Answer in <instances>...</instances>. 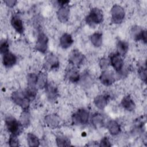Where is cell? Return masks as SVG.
Masks as SVG:
<instances>
[{
  "instance_id": "cell-1",
  "label": "cell",
  "mask_w": 147,
  "mask_h": 147,
  "mask_svg": "<svg viewBox=\"0 0 147 147\" xmlns=\"http://www.w3.org/2000/svg\"><path fill=\"white\" fill-rule=\"evenodd\" d=\"M11 96L12 100L16 105L20 106L23 110H28L30 99L28 96L25 90H16L13 92Z\"/></svg>"
},
{
  "instance_id": "cell-2",
  "label": "cell",
  "mask_w": 147,
  "mask_h": 147,
  "mask_svg": "<svg viewBox=\"0 0 147 147\" xmlns=\"http://www.w3.org/2000/svg\"><path fill=\"white\" fill-rule=\"evenodd\" d=\"M86 22L91 26L100 24L103 20V14L102 11L97 8H92L88 15L86 17Z\"/></svg>"
},
{
  "instance_id": "cell-3",
  "label": "cell",
  "mask_w": 147,
  "mask_h": 147,
  "mask_svg": "<svg viewBox=\"0 0 147 147\" xmlns=\"http://www.w3.org/2000/svg\"><path fill=\"white\" fill-rule=\"evenodd\" d=\"M111 21L114 24H120L125 18V12L123 8L119 5H114L111 9Z\"/></svg>"
},
{
  "instance_id": "cell-4",
  "label": "cell",
  "mask_w": 147,
  "mask_h": 147,
  "mask_svg": "<svg viewBox=\"0 0 147 147\" xmlns=\"http://www.w3.org/2000/svg\"><path fill=\"white\" fill-rule=\"evenodd\" d=\"M89 119V111L86 109L78 110L72 116V121L76 125H85Z\"/></svg>"
},
{
  "instance_id": "cell-5",
  "label": "cell",
  "mask_w": 147,
  "mask_h": 147,
  "mask_svg": "<svg viewBox=\"0 0 147 147\" xmlns=\"http://www.w3.org/2000/svg\"><path fill=\"white\" fill-rule=\"evenodd\" d=\"M5 125L7 130L11 133V134L17 136L20 131V123L15 118L11 116H8L5 118Z\"/></svg>"
},
{
  "instance_id": "cell-6",
  "label": "cell",
  "mask_w": 147,
  "mask_h": 147,
  "mask_svg": "<svg viewBox=\"0 0 147 147\" xmlns=\"http://www.w3.org/2000/svg\"><path fill=\"white\" fill-rule=\"evenodd\" d=\"M48 38L43 32L38 34L37 41L35 45V49L41 53H45L48 49Z\"/></svg>"
},
{
  "instance_id": "cell-7",
  "label": "cell",
  "mask_w": 147,
  "mask_h": 147,
  "mask_svg": "<svg viewBox=\"0 0 147 147\" xmlns=\"http://www.w3.org/2000/svg\"><path fill=\"white\" fill-rule=\"evenodd\" d=\"M84 60V55L77 49L72 50L69 54V62L73 65L78 66L81 65Z\"/></svg>"
},
{
  "instance_id": "cell-8",
  "label": "cell",
  "mask_w": 147,
  "mask_h": 147,
  "mask_svg": "<svg viewBox=\"0 0 147 147\" xmlns=\"http://www.w3.org/2000/svg\"><path fill=\"white\" fill-rule=\"evenodd\" d=\"M44 66L45 68L48 70L57 69L59 67V61L57 57L53 53L47 55L45 58Z\"/></svg>"
},
{
  "instance_id": "cell-9",
  "label": "cell",
  "mask_w": 147,
  "mask_h": 147,
  "mask_svg": "<svg viewBox=\"0 0 147 147\" xmlns=\"http://www.w3.org/2000/svg\"><path fill=\"white\" fill-rule=\"evenodd\" d=\"M131 34L136 41L142 40L144 42H146V32L142 28L136 25L132 27L131 29Z\"/></svg>"
},
{
  "instance_id": "cell-10",
  "label": "cell",
  "mask_w": 147,
  "mask_h": 147,
  "mask_svg": "<svg viewBox=\"0 0 147 147\" xmlns=\"http://www.w3.org/2000/svg\"><path fill=\"white\" fill-rule=\"evenodd\" d=\"M110 63L117 72L119 73L122 71L123 65V60L121 56L118 53H114L111 55Z\"/></svg>"
},
{
  "instance_id": "cell-11",
  "label": "cell",
  "mask_w": 147,
  "mask_h": 147,
  "mask_svg": "<svg viewBox=\"0 0 147 147\" xmlns=\"http://www.w3.org/2000/svg\"><path fill=\"white\" fill-rule=\"evenodd\" d=\"M100 82L105 86L111 85L115 81V76L113 72L109 70L103 71L99 76Z\"/></svg>"
},
{
  "instance_id": "cell-12",
  "label": "cell",
  "mask_w": 147,
  "mask_h": 147,
  "mask_svg": "<svg viewBox=\"0 0 147 147\" xmlns=\"http://www.w3.org/2000/svg\"><path fill=\"white\" fill-rule=\"evenodd\" d=\"M45 88L46 94L49 100L51 102L55 101L58 97V91L56 85L53 83H48Z\"/></svg>"
},
{
  "instance_id": "cell-13",
  "label": "cell",
  "mask_w": 147,
  "mask_h": 147,
  "mask_svg": "<svg viewBox=\"0 0 147 147\" xmlns=\"http://www.w3.org/2000/svg\"><path fill=\"white\" fill-rule=\"evenodd\" d=\"M58 20L63 23L66 22L69 16V8L68 5H64L60 6L57 11Z\"/></svg>"
},
{
  "instance_id": "cell-14",
  "label": "cell",
  "mask_w": 147,
  "mask_h": 147,
  "mask_svg": "<svg viewBox=\"0 0 147 147\" xmlns=\"http://www.w3.org/2000/svg\"><path fill=\"white\" fill-rule=\"evenodd\" d=\"M45 122L49 127L55 129L59 126L60 119L57 115L55 114H50L45 116Z\"/></svg>"
},
{
  "instance_id": "cell-15",
  "label": "cell",
  "mask_w": 147,
  "mask_h": 147,
  "mask_svg": "<svg viewBox=\"0 0 147 147\" xmlns=\"http://www.w3.org/2000/svg\"><path fill=\"white\" fill-rule=\"evenodd\" d=\"M16 61L17 57L13 53L9 51L3 55L2 63L6 67H11L16 63Z\"/></svg>"
},
{
  "instance_id": "cell-16",
  "label": "cell",
  "mask_w": 147,
  "mask_h": 147,
  "mask_svg": "<svg viewBox=\"0 0 147 147\" xmlns=\"http://www.w3.org/2000/svg\"><path fill=\"white\" fill-rule=\"evenodd\" d=\"M65 77L67 80L72 83H77L80 79L79 72L75 67L68 69L65 72Z\"/></svg>"
},
{
  "instance_id": "cell-17",
  "label": "cell",
  "mask_w": 147,
  "mask_h": 147,
  "mask_svg": "<svg viewBox=\"0 0 147 147\" xmlns=\"http://www.w3.org/2000/svg\"><path fill=\"white\" fill-rule=\"evenodd\" d=\"M74 42V40L71 35L69 33H64L60 38V45L63 49L70 47Z\"/></svg>"
},
{
  "instance_id": "cell-18",
  "label": "cell",
  "mask_w": 147,
  "mask_h": 147,
  "mask_svg": "<svg viewBox=\"0 0 147 147\" xmlns=\"http://www.w3.org/2000/svg\"><path fill=\"white\" fill-rule=\"evenodd\" d=\"M11 24L13 28L15 29V30L17 33L20 34H22L24 32V29L23 22L19 17L17 16H14L12 17L11 19Z\"/></svg>"
},
{
  "instance_id": "cell-19",
  "label": "cell",
  "mask_w": 147,
  "mask_h": 147,
  "mask_svg": "<svg viewBox=\"0 0 147 147\" xmlns=\"http://www.w3.org/2000/svg\"><path fill=\"white\" fill-rule=\"evenodd\" d=\"M94 104L99 109L103 110L106 106L108 102V96L105 95H99L96 96L94 100Z\"/></svg>"
},
{
  "instance_id": "cell-20",
  "label": "cell",
  "mask_w": 147,
  "mask_h": 147,
  "mask_svg": "<svg viewBox=\"0 0 147 147\" xmlns=\"http://www.w3.org/2000/svg\"><path fill=\"white\" fill-rule=\"evenodd\" d=\"M122 106L127 111H131L135 109L136 105L133 100L129 95L125 96L121 100Z\"/></svg>"
},
{
  "instance_id": "cell-21",
  "label": "cell",
  "mask_w": 147,
  "mask_h": 147,
  "mask_svg": "<svg viewBox=\"0 0 147 147\" xmlns=\"http://www.w3.org/2000/svg\"><path fill=\"white\" fill-rule=\"evenodd\" d=\"M107 128L110 133L113 136H116L121 131L120 125L117 121L114 120L109 121L107 122Z\"/></svg>"
},
{
  "instance_id": "cell-22",
  "label": "cell",
  "mask_w": 147,
  "mask_h": 147,
  "mask_svg": "<svg viewBox=\"0 0 147 147\" xmlns=\"http://www.w3.org/2000/svg\"><path fill=\"white\" fill-rule=\"evenodd\" d=\"M117 48L118 51V54L120 56H124L127 53L129 45L128 44L123 40H118L117 44Z\"/></svg>"
},
{
  "instance_id": "cell-23",
  "label": "cell",
  "mask_w": 147,
  "mask_h": 147,
  "mask_svg": "<svg viewBox=\"0 0 147 147\" xmlns=\"http://www.w3.org/2000/svg\"><path fill=\"white\" fill-rule=\"evenodd\" d=\"M91 43L95 47H99L102 44V34L99 32H95L90 36Z\"/></svg>"
},
{
  "instance_id": "cell-24",
  "label": "cell",
  "mask_w": 147,
  "mask_h": 147,
  "mask_svg": "<svg viewBox=\"0 0 147 147\" xmlns=\"http://www.w3.org/2000/svg\"><path fill=\"white\" fill-rule=\"evenodd\" d=\"M38 75L34 73H30L28 75V86L29 88L36 89Z\"/></svg>"
},
{
  "instance_id": "cell-25",
  "label": "cell",
  "mask_w": 147,
  "mask_h": 147,
  "mask_svg": "<svg viewBox=\"0 0 147 147\" xmlns=\"http://www.w3.org/2000/svg\"><path fill=\"white\" fill-rule=\"evenodd\" d=\"M28 145L31 147L38 146L40 145V141L38 137L32 133H29L26 136Z\"/></svg>"
},
{
  "instance_id": "cell-26",
  "label": "cell",
  "mask_w": 147,
  "mask_h": 147,
  "mask_svg": "<svg viewBox=\"0 0 147 147\" xmlns=\"http://www.w3.org/2000/svg\"><path fill=\"white\" fill-rule=\"evenodd\" d=\"M56 141L58 146H68L71 145L69 139L65 136L59 135L57 136Z\"/></svg>"
},
{
  "instance_id": "cell-27",
  "label": "cell",
  "mask_w": 147,
  "mask_h": 147,
  "mask_svg": "<svg viewBox=\"0 0 147 147\" xmlns=\"http://www.w3.org/2000/svg\"><path fill=\"white\" fill-rule=\"evenodd\" d=\"M91 122L95 127H100L103 125V118L100 114L96 113L92 115Z\"/></svg>"
},
{
  "instance_id": "cell-28",
  "label": "cell",
  "mask_w": 147,
  "mask_h": 147,
  "mask_svg": "<svg viewBox=\"0 0 147 147\" xmlns=\"http://www.w3.org/2000/svg\"><path fill=\"white\" fill-rule=\"evenodd\" d=\"M47 76L45 73H40L38 75L37 77V87L40 88H44L47 86Z\"/></svg>"
},
{
  "instance_id": "cell-29",
  "label": "cell",
  "mask_w": 147,
  "mask_h": 147,
  "mask_svg": "<svg viewBox=\"0 0 147 147\" xmlns=\"http://www.w3.org/2000/svg\"><path fill=\"white\" fill-rule=\"evenodd\" d=\"M21 124L24 126H27L30 123V114L28 110H23L20 117Z\"/></svg>"
},
{
  "instance_id": "cell-30",
  "label": "cell",
  "mask_w": 147,
  "mask_h": 147,
  "mask_svg": "<svg viewBox=\"0 0 147 147\" xmlns=\"http://www.w3.org/2000/svg\"><path fill=\"white\" fill-rule=\"evenodd\" d=\"M9 45L8 42L6 40H3L1 41L0 44V51L1 54L3 55L4 53L9 52Z\"/></svg>"
},
{
  "instance_id": "cell-31",
  "label": "cell",
  "mask_w": 147,
  "mask_h": 147,
  "mask_svg": "<svg viewBox=\"0 0 147 147\" xmlns=\"http://www.w3.org/2000/svg\"><path fill=\"white\" fill-rule=\"evenodd\" d=\"M9 145L10 146L14 147V146H19V141L17 138V137L16 135L11 134L10 136V138L9 139Z\"/></svg>"
},
{
  "instance_id": "cell-32",
  "label": "cell",
  "mask_w": 147,
  "mask_h": 147,
  "mask_svg": "<svg viewBox=\"0 0 147 147\" xmlns=\"http://www.w3.org/2000/svg\"><path fill=\"white\" fill-rule=\"evenodd\" d=\"M110 61L106 58H102L99 61V65L101 69L106 70L109 66Z\"/></svg>"
},
{
  "instance_id": "cell-33",
  "label": "cell",
  "mask_w": 147,
  "mask_h": 147,
  "mask_svg": "<svg viewBox=\"0 0 147 147\" xmlns=\"http://www.w3.org/2000/svg\"><path fill=\"white\" fill-rule=\"evenodd\" d=\"M138 74L140 78L142 79V80L145 82H146V68H144L143 67H141V68H140L138 70Z\"/></svg>"
},
{
  "instance_id": "cell-34",
  "label": "cell",
  "mask_w": 147,
  "mask_h": 147,
  "mask_svg": "<svg viewBox=\"0 0 147 147\" xmlns=\"http://www.w3.org/2000/svg\"><path fill=\"white\" fill-rule=\"evenodd\" d=\"M111 143L109 140V138L107 137H103L101 140L100 142L99 143V146H103V147H106V146H110Z\"/></svg>"
},
{
  "instance_id": "cell-35",
  "label": "cell",
  "mask_w": 147,
  "mask_h": 147,
  "mask_svg": "<svg viewBox=\"0 0 147 147\" xmlns=\"http://www.w3.org/2000/svg\"><path fill=\"white\" fill-rule=\"evenodd\" d=\"M4 2L7 6L12 7L16 4L17 1L16 0H6L4 1Z\"/></svg>"
}]
</instances>
